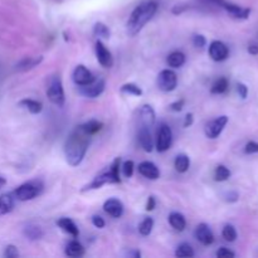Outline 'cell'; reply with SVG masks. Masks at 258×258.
Here are the masks:
<instances>
[{
    "instance_id": "cell-43",
    "label": "cell",
    "mask_w": 258,
    "mask_h": 258,
    "mask_svg": "<svg viewBox=\"0 0 258 258\" xmlns=\"http://www.w3.org/2000/svg\"><path fill=\"white\" fill-rule=\"evenodd\" d=\"M92 224L96 227V228H103L105 227V221H103L102 217L100 216H93L92 217Z\"/></svg>"
},
{
    "instance_id": "cell-42",
    "label": "cell",
    "mask_w": 258,
    "mask_h": 258,
    "mask_svg": "<svg viewBox=\"0 0 258 258\" xmlns=\"http://www.w3.org/2000/svg\"><path fill=\"white\" fill-rule=\"evenodd\" d=\"M184 103H185V101H184L183 98H181V100L175 101V102H173L170 105V110L174 111V112H180V111L184 108Z\"/></svg>"
},
{
    "instance_id": "cell-6",
    "label": "cell",
    "mask_w": 258,
    "mask_h": 258,
    "mask_svg": "<svg viewBox=\"0 0 258 258\" xmlns=\"http://www.w3.org/2000/svg\"><path fill=\"white\" fill-rule=\"evenodd\" d=\"M47 97L50 102L54 103L58 107H62L64 105V90H63L62 80H60L59 76H53V77H50L47 87Z\"/></svg>"
},
{
    "instance_id": "cell-40",
    "label": "cell",
    "mask_w": 258,
    "mask_h": 258,
    "mask_svg": "<svg viewBox=\"0 0 258 258\" xmlns=\"http://www.w3.org/2000/svg\"><path fill=\"white\" fill-rule=\"evenodd\" d=\"M237 92H238L239 97L244 100L248 96V88H247V86L244 83H237Z\"/></svg>"
},
{
    "instance_id": "cell-21",
    "label": "cell",
    "mask_w": 258,
    "mask_h": 258,
    "mask_svg": "<svg viewBox=\"0 0 258 258\" xmlns=\"http://www.w3.org/2000/svg\"><path fill=\"white\" fill-rule=\"evenodd\" d=\"M57 226L59 227L60 229H62L63 232H66V233L71 234L72 237H78V234H80V231H78V227L76 226L75 222L72 221V219L70 218H60L59 221L57 222Z\"/></svg>"
},
{
    "instance_id": "cell-20",
    "label": "cell",
    "mask_w": 258,
    "mask_h": 258,
    "mask_svg": "<svg viewBox=\"0 0 258 258\" xmlns=\"http://www.w3.org/2000/svg\"><path fill=\"white\" fill-rule=\"evenodd\" d=\"M43 60V57H27L24 59L20 60L19 63H17L15 66V70L19 71V72H25V71H30L34 67H37L40 62Z\"/></svg>"
},
{
    "instance_id": "cell-34",
    "label": "cell",
    "mask_w": 258,
    "mask_h": 258,
    "mask_svg": "<svg viewBox=\"0 0 258 258\" xmlns=\"http://www.w3.org/2000/svg\"><path fill=\"white\" fill-rule=\"evenodd\" d=\"M153 228H154V219L150 218V217H148V218H145L140 223V226H139V232H140L141 236H149V234L151 233V231H153Z\"/></svg>"
},
{
    "instance_id": "cell-44",
    "label": "cell",
    "mask_w": 258,
    "mask_h": 258,
    "mask_svg": "<svg viewBox=\"0 0 258 258\" xmlns=\"http://www.w3.org/2000/svg\"><path fill=\"white\" fill-rule=\"evenodd\" d=\"M224 198H226L227 202H229V203H234V202L238 201V193L237 191H229V193H227L226 196H224Z\"/></svg>"
},
{
    "instance_id": "cell-35",
    "label": "cell",
    "mask_w": 258,
    "mask_h": 258,
    "mask_svg": "<svg viewBox=\"0 0 258 258\" xmlns=\"http://www.w3.org/2000/svg\"><path fill=\"white\" fill-rule=\"evenodd\" d=\"M222 236H223V238L226 239L227 242H234L237 239V231L236 228H234L232 224H227V226H224L223 231H222Z\"/></svg>"
},
{
    "instance_id": "cell-18",
    "label": "cell",
    "mask_w": 258,
    "mask_h": 258,
    "mask_svg": "<svg viewBox=\"0 0 258 258\" xmlns=\"http://www.w3.org/2000/svg\"><path fill=\"white\" fill-rule=\"evenodd\" d=\"M139 143H140L141 148L146 151V153H151L154 149V141L151 138L150 128L145 127V126H140L139 130Z\"/></svg>"
},
{
    "instance_id": "cell-33",
    "label": "cell",
    "mask_w": 258,
    "mask_h": 258,
    "mask_svg": "<svg viewBox=\"0 0 258 258\" xmlns=\"http://www.w3.org/2000/svg\"><path fill=\"white\" fill-rule=\"evenodd\" d=\"M121 92L126 93V95L138 96V97H140V96L143 95V90H141L138 85H135V83H125V85L121 87Z\"/></svg>"
},
{
    "instance_id": "cell-38",
    "label": "cell",
    "mask_w": 258,
    "mask_h": 258,
    "mask_svg": "<svg viewBox=\"0 0 258 258\" xmlns=\"http://www.w3.org/2000/svg\"><path fill=\"white\" fill-rule=\"evenodd\" d=\"M244 153L246 154H257L258 153V143L256 141H249L244 146Z\"/></svg>"
},
{
    "instance_id": "cell-25",
    "label": "cell",
    "mask_w": 258,
    "mask_h": 258,
    "mask_svg": "<svg viewBox=\"0 0 258 258\" xmlns=\"http://www.w3.org/2000/svg\"><path fill=\"white\" fill-rule=\"evenodd\" d=\"M66 254L68 257H81L85 254V248L77 241H71L66 247Z\"/></svg>"
},
{
    "instance_id": "cell-13",
    "label": "cell",
    "mask_w": 258,
    "mask_h": 258,
    "mask_svg": "<svg viewBox=\"0 0 258 258\" xmlns=\"http://www.w3.org/2000/svg\"><path fill=\"white\" fill-rule=\"evenodd\" d=\"M96 50V57H97L98 63H100L102 67L105 68H111L113 64V57L111 54L110 50L106 48V45L103 44L101 40H97L95 45Z\"/></svg>"
},
{
    "instance_id": "cell-15",
    "label": "cell",
    "mask_w": 258,
    "mask_h": 258,
    "mask_svg": "<svg viewBox=\"0 0 258 258\" xmlns=\"http://www.w3.org/2000/svg\"><path fill=\"white\" fill-rule=\"evenodd\" d=\"M139 121H140V126H145L149 128L155 123V111L150 105L141 106L139 110Z\"/></svg>"
},
{
    "instance_id": "cell-17",
    "label": "cell",
    "mask_w": 258,
    "mask_h": 258,
    "mask_svg": "<svg viewBox=\"0 0 258 258\" xmlns=\"http://www.w3.org/2000/svg\"><path fill=\"white\" fill-rule=\"evenodd\" d=\"M139 173L146 179H150V180H156L160 176V170H159L158 166L155 165L151 161H143V163L139 164Z\"/></svg>"
},
{
    "instance_id": "cell-48",
    "label": "cell",
    "mask_w": 258,
    "mask_h": 258,
    "mask_svg": "<svg viewBox=\"0 0 258 258\" xmlns=\"http://www.w3.org/2000/svg\"><path fill=\"white\" fill-rule=\"evenodd\" d=\"M127 256L128 257H135V258H139L141 256V253L139 251H131V252H127Z\"/></svg>"
},
{
    "instance_id": "cell-32",
    "label": "cell",
    "mask_w": 258,
    "mask_h": 258,
    "mask_svg": "<svg viewBox=\"0 0 258 258\" xmlns=\"http://www.w3.org/2000/svg\"><path fill=\"white\" fill-rule=\"evenodd\" d=\"M175 256L179 258H190V257H194V251L193 248H191L190 244L181 243L180 246L176 248Z\"/></svg>"
},
{
    "instance_id": "cell-4",
    "label": "cell",
    "mask_w": 258,
    "mask_h": 258,
    "mask_svg": "<svg viewBox=\"0 0 258 258\" xmlns=\"http://www.w3.org/2000/svg\"><path fill=\"white\" fill-rule=\"evenodd\" d=\"M42 190H43V184L38 180H33L18 186L13 194H14L15 199H18V201L27 202V201H32V199L37 198V197L42 193Z\"/></svg>"
},
{
    "instance_id": "cell-7",
    "label": "cell",
    "mask_w": 258,
    "mask_h": 258,
    "mask_svg": "<svg viewBox=\"0 0 258 258\" xmlns=\"http://www.w3.org/2000/svg\"><path fill=\"white\" fill-rule=\"evenodd\" d=\"M156 83H158L159 90L163 92H171L178 86V76L173 70H163L158 75Z\"/></svg>"
},
{
    "instance_id": "cell-39",
    "label": "cell",
    "mask_w": 258,
    "mask_h": 258,
    "mask_svg": "<svg viewBox=\"0 0 258 258\" xmlns=\"http://www.w3.org/2000/svg\"><path fill=\"white\" fill-rule=\"evenodd\" d=\"M217 257L219 258H223V257H236V253H234L233 251H231V249L226 248V247H222V248H219L218 251H217Z\"/></svg>"
},
{
    "instance_id": "cell-28",
    "label": "cell",
    "mask_w": 258,
    "mask_h": 258,
    "mask_svg": "<svg viewBox=\"0 0 258 258\" xmlns=\"http://www.w3.org/2000/svg\"><path fill=\"white\" fill-rule=\"evenodd\" d=\"M228 86L229 83L227 78L224 77L218 78V80L213 83V86H212L211 92L213 93V95H222V93H224L227 90H228Z\"/></svg>"
},
{
    "instance_id": "cell-37",
    "label": "cell",
    "mask_w": 258,
    "mask_h": 258,
    "mask_svg": "<svg viewBox=\"0 0 258 258\" xmlns=\"http://www.w3.org/2000/svg\"><path fill=\"white\" fill-rule=\"evenodd\" d=\"M4 256L7 258H15V257L19 256V252H18L17 247L13 246V244H9V246L5 248Z\"/></svg>"
},
{
    "instance_id": "cell-30",
    "label": "cell",
    "mask_w": 258,
    "mask_h": 258,
    "mask_svg": "<svg viewBox=\"0 0 258 258\" xmlns=\"http://www.w3.org/2000/svg\"><path fill=\"white\" fill-rule=\"evenodd\" d=\"M93 34L98 38L107 39V38H110V35H111L110 28H108L106 24H103V23L98 22V23H96L95 27H93Z\"/></svg>"
},
{
    "instance_id": "cell-9",
    "label": "cell",
    "mask_w": 258,
    "mask_h": 258,
    "mask_svg": "<svg viewBox=\"0 0 258 258\" xmlns=\"http://www.w3.org/2000/svg\"><path fill=\"white\" fill-rule=\"evenodd\" d=\"M228 123V117L227 116H219V117L214 118V120L209 121L206 125L204 133L208 139H217L224 130V127Z\"/></svg>"
},
{
    "instance_id": "cell-10",
    "label": "cell",
    "mask_w": 258,
    "mask_h": 258,
    "mask_svg": "<svg viewBox=\"0 0 258 258\" xmlns=\"http://www.w3.org/2000/svg\"><path fill=\"white\" fill-rule=\"evenodd\" d=\"M106 83L102 78L95 80L93 82L88 83L86 86H80V93L85 97L88 98H96L105 91Z\"/></svg>"
},
{
    "instance_id": "cell-41",
    "label": "cell",
    "mask_w": 258,
    "mask_h": 258,
    "mask_svg": "<svg viewBox=\"0 0 258 258\" xmlns=\"http://www.w3.org/2000/svg\"><path fill=\"white\" fill-rule=\"evenodd\" d=\"M193 43H194V45H196L197 48H201V49H202V48L206 47L207 39H206V37H203V35L198 34V35H196V37H194Z\"/></svg>"
},
{
    "instance_id": "cell-27",
    "label": "cell",
    "mask_w": 258,
    "mask_h": 258,
    "mask_svg": "<svg viewBox=\"0 0 258 258\" xmlns=\"http://www.w3.org/2000/svg\"><path fill=\"white\" fill-rule=\"evenodd\" d=\"M23 233L30 241H37V239H40L43 237L42 228L39 226H34V224H29V226L25 227Z\"/></svg>"
},
{
    "instance_id": "cell-5",
    "label": "cell",
    "mask_w": 258,
    "mask_h": 258,
    "mask_svg": "<svg viewBox=\"0 0 258 258\" xmlns=\"http://www.w3.org/2000/svg\"><path fill=\"white\" fill-rule=\"evenodd\" d=\"M201 2H203L204 4L212 5V7L222 8L229 15L237 18V19H247L249 14H251V9H248V8H242L239 5L232 4V3L227 2V0H201Z\"/></svg>"
},
{
    "instance_id": "cell-29",
    "label": "cell",
    "mask_w": 258,
    "mask_h": 258,
    "mask_svg": "<svg viewBox=\"0 0 258 258\" xmlns=\"http://www.w3.org/2000/svg\"><path fill=\"white\" fill-rule=\"evenodd\" d=\"M102 126H103V123L101 122V121H98V120H90V121H88V122L83 123L82 127H83V130H85L86 133L88 134V135L93 136V135H96V134H97L98 131H101Z\"/></svg>"
},
{
    "instance_id": "cell-16",
    "label": "cell",
    "mask_w": 258,
    "mask_h": 258,
    "mask_svg": "<svg viewBox=\"0 0 258 258\" xmlns=\"http://www.w3.org/2000/svg\"><path fill=\"white\" fill-rule=\"evenodd\" d=\"M103 211L111 216L112 218H120L123 214V204L121 203V201L115 198L107 199V201L103 203Z\"/></svg>"
},
{
    "instance_id": "cell-45",
    "label": "cell",
    "mask_w": 258,
    "mask_h": 258,
    "mask_svg": "<svg viewBox=\"0 0 258 258\" xmlns=\"http://www.w3.org/2000/svg\"><path fill=\"white\" fill-rule=\"evenodd\" d=\"M155 206H156V201H155V198H154L153 196L151 197H149V199H148V203H146V211H153L154 208H155Z\"/></svg>"
},
{
    "instance_id": "cell-1",
    "label": "cell",
    "mask_w": 258,
    "mask_h": 258,
    "mask_svg": "<svg viewBox=\"0 0 258 258\" xmlns=\"http://www.w3.org/2000/svg\"><path fill=\"white\" fill-rule=\"evenodd\" d=\"M92 136L83 130L82 125L75 127L64 144L66 160L71 166H78L85 159Z\"/></svg>"
},
{
    "instance_id": "cell-47",
    "label": "cell",
    "mask_w": 258,
    "mask_h": 258,
    "mask_svg": "<svg viewBox=\"0 0 258 258\" xmlns=\"http://www.w3.org/2000/svg\"><path fill=\"white\" fill-rule=\"evenodd\" d=\"M248 52H249V54H253V55H256V54H258V45L257 44H251L248 47Z\"/></svg>"
},
{
    "instance_id": "cell-19",
    "label": "cell",
    "mask_w": 258,
    "mask_h": 258,
    "mask_svg": "<svg viewBox=\"0 0 258 258\" xmlns=\"http://www.w3.org/2000/svg\"><path fill=\"white\" fill-rule=\"evenodd\" d=\"M15 206V197L13 193L3 194L0 196V216L10 213L14 209Z\"/></svg>"
},
{
    "instance_id": "cell-22",
    "label": "cell",
    "mask_w": 258,
    "mask_h": 258,
    "mask_svg": "<svg viewBox=\"0 0 258 258\" xmlns=\"http://www.w3.org/2000/svg\"><path fill=\"white\" fill-rule=\"evenodd\" d=\"M19 106L25 108V110H28L30 113H33V115H38V113L42 112L43 110L42 102L35 100H30V98H24V100L20 101Z\"/></svg>"
},
{
    "instance_id": "cell-36",
    "label": "cell",
    "mask_w": 258,
    "mask_h": 258,
    "mask_svg": "<svg viewBox=\"0 0 258 258\" xmlns=\"http://www.w3.org/2000/svg\"><path fill=\"white\" fill-rule=\"evenodd\" d=\"M134 169H135V165H134L133 160H127L122 164V173L125 178H131L133 176Z\"/></svg>"
},
{
    "instance_id": "cell-23",
    "label": "cell",
    "mask_w": 258,
    "mask_h": 258,
    "mask_svg": "<svg viewBox=\"0 0 258 258\" xmlns=\"http://www.w3.org/2000/svg\"><path fill=\"white\" fill-rule=\"evenodd\" d=\"M169 223H170V226L173 227L175 231L179 232H183L186 227L185 217L181 213H176V212H174V213H171L170 216H169Z\"/></svg>"
},
{
    "instance_id": "cell-49",
    "label": "cell",
    "mask_w": 258,
    "mask_h": 258,
    "mask_svg": "<svg viewBox=\"0 0 258 258\" xmlns=\"http://www.w3.org/2000/svg\"><path fill=\"white\" fill-rule=\"evenodd\" d=\"M5 184H7V180H5L4 178H2V176H0V188H2V186H4Z\"/></svg>"
},
{
    "instance_id": "cell-46",
    "label": "cell",
    "mask_w": 258,
    "mask_h": 258,
    "mask_svg": "<svg viewBox=\"0 0 258 258\" xmlns=\"http://www.w3.org/2000/svg\"><path fill=\"white\" fill-rule=\"evenodd\" d=\"M194 122V117H193V113H188L185 116V120H184V127H189V126L193 125Z\"/></svg>"
},
{
    "instance_id": "cell-14",
    "label": "cell",
    "mask_w": 258,
    "mask_h": 258,
    "mask_svg": "<svg viewBox=\"0 0 258 258\" xmlns=\"http://www.w3.org/2000/svg\"><path fill=\"white\" fill-rule=\"evenodd\" d=\"M196 238L198 239L203 246H211V244L214 242V234L208 224L202 223L197 227Z\"/></svg>"
},
{
    "instance_id": "cell-12",
    "label": "cell",
    "mask_w": 258,
    "mask_h": 258,
    "mask_svg": "<svg viewBox=\"0 0 258 258\" xmlns=\"http://www.w3.org/2000/svg\"><path fill=\"white\" fill-rule=\"evenodd\" d=\"M72 77L77 86H86L96 80L95 76L92 75V72L83 64H78L77 67L75 68Z\"/></svg>"
},
{
    "instance_id": "cell-3",
    "label": "cell",
    "mask_w": 258,
    "mask_h": 258,
    "mask_svg": "<svg viewBox=\"0 0 258 258\" xmlns=\"http://www.w3.org/2000/svg\"><path fill=\"white\" fill-rule=\"evenodd\" d=\"M120 158H116L113 160V163L111 164L110 169L107 171H103L102 174L96 176L92 181H91L88 185H86L85 188L82 189V191L87 190H95V189H100L101 186L106 185V184H120Z\"/></svg>"
},
{
    "instance_id": "cell-2",
    "label": "cell",
    "mask_w": 258,
    "mask_h": 258,
    "mask_svg": "<svg viewBox=\"0 0 258 258\" xmlns=\"http://www.w3.org/2000/svg\"><path fill=\"white\" fill-rule=\"evenodd\" d=\"M158 10V3L155 0H146L139 4L131 13L127 23H126V32L130 37H135L143 30V28L150 22L151 18L155 15Z\"/></svg>"
},
{
    "instance_id": "cell-24",
    "label": "cell",
    "mask_w": 258,
    "mask_h": 258,
    "mask_svg": "<svg viewBox=\"0 0 258 258\" xmlns=\"http://www.w3.org/2000/svg\"><path fill=\"white\" fill-rule=\"evenodd\" d=\"M166 63H168L169 67L171 68H179L185 63V54L183 52H179V50H175V52L170 53L168 55V59H166Z\"/></svg>"
},
{
    "instance_id": "cell-26",
    "label": "cell",
    "mask_w": 258,
    "mask_h": 258,
    "mask_svg": "<svg viewBox=\"0 0 258 258\" xmlns=\"http://www.w3.org/2000/svg\"><path fill=\"white\" fill-rule=\"evenodd\" d=\"M174 166H175L176 171H179V173H186L189 166H190V159L185 154H179L175 158V161H174Z\"/></svg>"
},
{
    "instance_id": "cell-11",
    "label": "cell",
    "mask_w": 258,
    "mask_h": 258,
    "mask_svg": "<svg viewBox=\"0 0 258 258\" xmlns=\"http://www.w3.org/2000/svg\"><path fill=\"white\" fill-rule=\"evenodd\" d=\"M209 55L216 62H223L228 58L229 49L221 40H213L209 45Z\"/></svg>"
},
{
    "instance_id": "cell-8",
    "label": "cell",
    "mask_w": 258,
    "mask_h": 258,
    "mask_svg": "<svg viewBox=\"0 0 258 258\" xmlns=\"http://www.w3.org/2000/svg\"><path fill=\"white\" fill-rule=\"evenodd\" d=\"M173 144V131L168 125L163 123L158 131V140H156V150L159 153H165L171 148Z\"/></svg>"
},
{
    "instance_id": "cell-31",
    "label": "cell",
    "mask_w": 258,
    "mask_h": 258,
    "mask_svg": "<svg viewBox=\"0 0 258 258\" xmlns=\"http://www.w3.org/2000/svg\"><path fill=\"white\" fill-rule=\"evenodd\" d=\"M231 178V170L224 165H218L214 171V179L217 181H226Z\"/></svg>"
}]
</instances>
